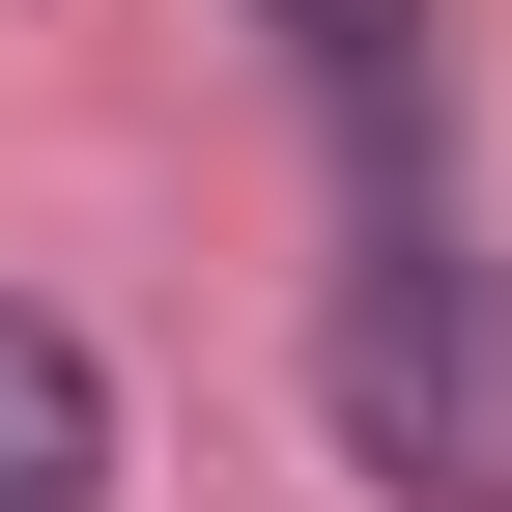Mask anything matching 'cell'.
Wrapping results in <instances>:
<instances>
[{
    "instance_id": "6da1fadb",
    "label": "cell",
    "mask_w": 512,
    "mask_h": 512,
    "mask_svg": "<svg viewBox=\"0 0 512 512\" xmlns=\"http://www.w3.org/2000/svg\"><path fill=\"white\" fill-rule=\"evenodd\" d=\"M342 427H370V484L399 512H512V285L456 228H370V285H342Z\"/></svg>"
},
{
    "instance_id": "7a4b0ae2",
    "label": "cell",
    "mask_w": 512,
    "mask_h": 512,
    "mask_svg": "<svg viewBox=\"0 0 512 512\" xmlns=\"http://www.w3.org/2000/svg\"><path fill=\"white\" fill-rule=\"evenodd\" d=\"M285 57H313V114H342L370 228H399V200H427V0H285Z\"/></svg>"
},
{
    "instance_id": "3957f363",
    "label": "cell",
    "mask_w": 512,
    "mask_h": 512,
    "mask_svg": "<svg viewBox=\"0 0 512 512\" xmlns=\"http://www.w3.org/2000/svg\"><path fill=\"white\" fill-rule=\"evenodd\" d=\"M0 512H114V399H86V342L29 285H0Z\"/></svg>"
}]
</instances>
